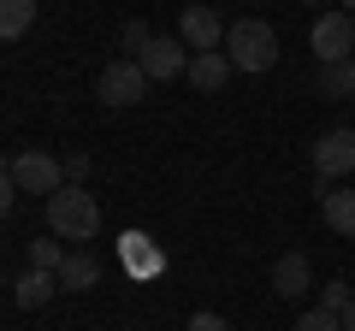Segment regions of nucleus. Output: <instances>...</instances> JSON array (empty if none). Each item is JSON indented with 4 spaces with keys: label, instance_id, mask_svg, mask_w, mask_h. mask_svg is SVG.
<instances>
[{
    "label": "nucleus",
    "instance_id": "f257e3e1",
    "mask_svg": "<svg viewBox=\"0 0 355 331\" xmlns=\"http://www.w3.org/2000/svg\"><path fill=\"white\" fill-rule=\"evenodd\" d=\"M48 231L60 242H89L101 237V202L89 190H77V184H65V190L48 195Z\"/></svg>",
    "mask_w": 355,
    "mask_h": 331
},
{
    "label": "nucleus",
    "instance_id": "f03ea898",
    "mask_svg": "<svg viewBox=\"0 0 355 331\" xmlns=\"http://www.w3.org/2000/svg\"><path fill=\"white\" fill-rule=\"evenodd\" d=\"M225 60L237 65V71L261 77L279 65V30L266 24V18H237V24L225 30Z\"/></svg>",
    "mask_w": 355,
    "mask_h": 331
},
{
    "label": "nucleus",
    "instance_id": "7ed1b4c3",
    "mask_svg": "<svg viewBox=\"0 0 355 331\" xmlns=\"http://www.w3.org/2000/svg\"><path fill=\"white\" fill-rule=\"evenodd\" d=\"M308 42H314V60H320V65L355 60V18L343 12V6H338V12H320V18H314V36H308Z\"/></svg>",
    "mask_w": 355,
    "mask_h": 331
},
{
    "label": "nucleus",
    "instance_id": "20e7f679",
    "mask_svg": "<svg viewBox=\"0 0 355 331\" xmlns=\"http://www.w3.org/2000/svg\"><path fill=\"white\" fill-rule=\"evenodd\" d=\"M95 95H101V107H137L148 95V71L137 60H113L101 71V83H95Z\"/></svg>",
    "mask_w": 355,
    "mask_h": 331
},
{
    "label": "nucleus",
    "instance_id": "39448f33",
    "mask_svg": "<svg viewBox=\"0 0 355 331\" xmlns=\"http://www.w3.org/2000/svg\"><path fill=\"white\" fill-rule=\"evenodd\" d=\"M355 172V130H326L314 136V178L320 184H343Z\"/></svg>",
    "mask_w": 355,
    "mask_h": 331
},
{
    "label": "nucleus",
    "instance_id": "423d86ee",
    "mask_svg": "<svg viewBox=\"0 0 355 331\" xmlns=\"http://www.w3.org/2000/svg\"><path fill=\"white\" fill-rule=\"evenodd\" d=\"M12 184L18 190H36V195H53V190H65V166L42 148H24L12 160Z\"/></svg>",
    "mask_w": 355,
    "mask_h": 331
},
{
    "label": "nucleus",
    "instance_id": "0eeeda50",
    "mask_svg": "<svg viewBox=\"0 0 355 331\" xmlns=\"http://www.w3.org/2000/svg\"><path fill=\"white\" fill-rule=\"evenodd\" d=\"M225 30H231V24H219L214 6H184V18H178V42H184L190 53H214V48H225Z\"/></svg>",
    "mask_w": 355,
    "mask_h": 331
},
{
    "label": "nucleus",
    "instance_id": "6e6552de",
    "mask_svg": "<svg viewBox=\"0 0 355 331\" xmlns=\"http://www.w3.org/2000/svg\"><path fill=\"white\" fill-rule=\"evenodd\" d=\"M137 65L148 71V83H172V77H184V71H190V48H184L178 36H154L148 48L137 53Z\"/></svg>",
    "mask_w": 355,
    "mask_h": 331
},
{
    "label": "nucleus",
    "instance_id": "1a4fd4ad",
    "mask_svg": "<svg viewBox=\"0 0 355 331\" xmlns=\"http://www.w3.org/2000/svg\"><path fill=\"white\" fill-rule=\"evenodd\" d=\"M119 260H125L130 278H160L166 272V255H160V242H154L148 231H125V237H119Z\"/></svg>",
    "mask_w": 355,
    "mask_h": 331
},
{
    "label": "nucleus",
    "instance_id": "9d476101",
    "mask_svg": "<svg viewBox=\"0 0 355 331\" xmlns=\"http://www.w3.org/2000/svg\"><path fill=\"white\" fill-rule=\"evenodd\" d=\"M272 290H279L284 302H296V296H308V290H314V267H308V255H302V249H291V255H279V260H272Z\"/></svg>",
    "mask_w": 355,
    "mask_h": 331
},
{
    "label": "nucleus",
    "instance_id": "9b49d317",
    "mask_svg": "<svg viewBox=\"0 0 355 331\" xmlns=\"http://www.w3.org/2000/svg\"><path fill=\"white\" fill-rule=\"evenodd\" d=\"M53 290H60V272H42V267H24L12 278V302L18 307H48Z\"/></svg>",
    "mask_w": 355,
    "mask_h": 331
},
{
    "label": "nucleus",
    "instance_id": "f8f14e48",
    "mask_svg": "<svg viewBox=\"0 0 355 331\" xmlns=\"http://www.w3.org/2000/svg\"><path fill=\"white\" fill-rule=\"evenodd\" d=\"M231 71H237V65L225 60V48H214V53H190V71H184V77H190L196 89L214 95V89H225V83H231Z\"/></svg>",
    "mask_w": 355,
    "mask_h": 331
},
{
    "label": "nucleus",
    "instance_id": "ddd939ff",
    "mask_svg": "<svg viewBox=\"0 0 355 331\" xmlns=\"http://www.w3.org/2000/svg\"><path fill=\"white\" fill-rule=\"evenodd\" d=\"M101 284V260L89 255V249H71L60 267V290H95Z\"/></svg>",
    "mask_w": 355,
    "mask_h": 331
},
{
    "label": "nucleus",
    "instance_id": "4468645a",
    "mask_svg": "<svg viewBox=\"0 0 355 331\" xmlns=\"http://www.w3.org/2000/svg\"><path fill=\"white\" fill-rule=\"evenodd\" d=\"M320 213H326L331 231L355 237V190H320Z\"/></svg>",
    "mask_w": 355,
    "mask_h": 331
},
{
    "label": "nucleus",
    "instance_id": "2eb2a0df",
    "mask_svg": "<svg viewBox=\"0 0 355 331\" xmlns=\"http://www.w3.org/2000/svg\"><path fill=\"white\" fill-rule=\"evenodd\" d=\"M320 95H326V101H349L355 95V60L320 65Z\"/></svg>",
    "mask_w": 355,
    "mask_h": 331
},
{
    "label": "nucleus",
    "instance_id": "dca6fc26",
    "mask_svg": "<svg viewBox=\"0 0 355 331\" xmlns=\"http://www.w3.org/2000/svg\"><path fill=\"white\" fill-rule=\"evenodd\" d=\"M36 24V0H0V42H18Z\"/></svg>",
    "mask_w": 355,
    "mask_h": 331
},
{
    "label": "nucleus",
    "instance_id": "f3484780",
    "mask_svg": "<svg viewBox=\"0 0 355 331\" xmlns=\"http://www.w3.org/2000/svg\"><path fill=\"white\" fill-rule=\"evenodd\" d=\"M30 267H42V272H60V267H65V249H60V237H36V242H30Z\"/></svg>",
    "mask_w": 355,
    "mask_h": 331
},
{
    "label": "nucleus",
    "instance_id": "a211bd4d",
    "mask_svg": "<svg viewBox=\"0 0 355 331\" xmlns=\"http://www.w3.org/2000/svg\"><path fill=\"white\" fill-rule=\"evenodd\" d=\"M296 331H343V319L331 307H308V314H296Z\"/></svg>",
    "mask_w": 355,
    "mask_h": 331
},
{
    "label": "nucleus",
    "instance_id": "6ab92c4d",
    "mask_svg": "<svg viewBox=\"0 0 355 331\" xmlns=\"http://www.w3.org/2000/svg\"><path fill=\"white\" fill-rule=\"evenodd\" d=\"M148 42H154V30H148V24H142V18H130V24H125V30H119V48H130V60H137V53H142V48H148Z\"/></svg>",
    "mask_w": 355,
    "mask_h": 331
},
{
    "label": "nucleus",
    "instance_id": "aec40b11",
    "mask_svg": "<svg viewBox=\"0 0 355 331\" xmlns=\"http://www.w3.org/2000/svg\"><path fill=\"white\" fill-rule=\"evenodd\" d=\"M349 302H355V290H349V284H343V278L320 290V307H331V314H343V307H349Z\"/></svg>",
    "mask_w": 355,
    "mask_h": 331
},
{
    "label": "nucleus",
    "instance_id": "412c9836",
    "mask_svg": "<svg viewBox=\"0 0 355 331\" xmlns=\"http://www.w3.org/2000/svg\"><path fill=\"white\" fill-rule=\"evenodd\" d=\"M12 202H18V184H12V166L0 160V219L12 213Z\"/></svg>",
    "mask_w": 355,
    "mask_h": 331
},
{
    "label": "nucleus",
    "instance_id": "4be33fe9",
    "mask_svg": "<svg viewBox=\"0 0 355 331\" xmlns=\"http://www.w3.org/2000/svg\"><path fill=\"white\" fill-rule=\"evenodd\" d=\"M89 178V154H71V160H65V184H83Z\"/></svg>",
    "mask_w": 355,
    "mask_h": 331
},
{
    "label": "nucleus",
    "instance_id": "5701e85b",
    "mask_svg": "<svg viewBox=\"0 0 355 331\" xmlns=\"http://www.w3.org/2000/svg\"><path fill=\"white\" fill-rule=\"evenodd\" d=\"M184 331H231V325H225V319H219V314H196V319H190V325H184Z\"/></svg>",
    "mask_w": 355,
    "mask_h": 331
},
{
    "label": "nucleus",
    "instance_id": "b1692460",
    "mask_svg": "<svg viewBox=\"0 0 355 331\" xmlns=\"http://www.w3.org/2000/svg\"><path fill=\"white\" fill-rule=\"evenodd\" d=\"M338 319H343V331H355V302H349V307H343V314H338Z\"/></svg>",
    "mask_w": 355,
    "mask_h": 331
},
{
    "label": "nucleus",
    "instance_id": "393cba45",
    "mask_svg": "<svg viewBox=\"0 0 355 331\" xmlns=\"http://www.w3.org/2000/svg\"><path fill=\"white\" fill-rule=\"evenodd\" d=\"M343 12H349V18H355V0H343Z\"/></svg>",
    "mask_w": 355,
    "mask_h": 331
},
{
    "label": "nucleus",
    "instance_id": "a878e982",
    "mask_svg": "<svg viewBox=\"0 0 355 331\" xmlns=\"http://www.w3.org/2000/svg\"><path fill=\"white\" fill-rule=\"evenodd\" d=\"M302 6H326V0H302Z\"/></svg>",
    "mask_w": 355,
    "mask_h": 331
}]
</instances>
